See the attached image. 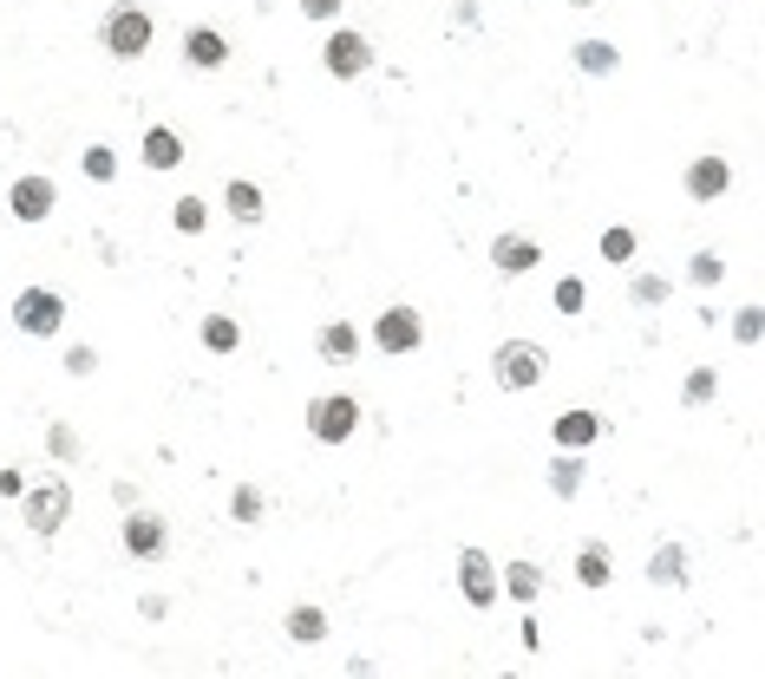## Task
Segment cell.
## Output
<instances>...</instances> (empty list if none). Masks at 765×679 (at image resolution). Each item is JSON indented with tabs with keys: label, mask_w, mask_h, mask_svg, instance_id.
<instances>
[{
	"label": "cell",
	"mask_w": 765,
	"mask_h": 679,
	"mask_svg": "<svg viewBox=\"0 0 765 679\" xmlns=\"http://www.w3.org/2000/svg\"><path fill=\"white\" fill-rule=\"evenodd\" d=\"M138 157H144V170H157V177H164V170H177V164H184V137L170 132V125H151L144 144H138Z\"/></svg>",
	"instance_id": "obj_14"
},
{
	"label": "cell",
	"mask_w": 765,
	"mask_h": 679,
	"mask_svg": "<svg viewBox=\"0 0 765 679\" xmlns=\"http://www.w3.org/2000/svg\"><path fill=\"white\" fill-rule=\"evenodd\" d=\"M66 516H72V490L60 477H46V483L27 490V530H33L40 543H53V536L66 530Z\"/></svg>",
	"instance_id": "obj_5"
},
{
	"label": "cell",
	"mask_w": 765,
	"mask_h": 679,
	"mask_svg": "<svg viewBox=\"0 0 765 679\" xmlns=\"http://www.w3.org/2000/svg\"><path fill=\"white\" fill-rule=\"evenodd\" d=\"M373 60H380V53H373V40H366V33H353V27H341V33H328V46H321V66L334 72V79H366V72H373Z\"/></svg>",
	"instance_id": "obj_7"
},
{
	"label": "cell",
	"mask_w": 765,
	"mask_h": 679,
	"mask_svg": "<svg viewBox=\"0 0 765 679\" xmlns=\"http://www.w3.org/2000/svg\"><path fill=\"white\" fill-rule=\"evenodd\" d=\"M544 262V242H530V236H497L490 242V269L497 274H530Z\"/></svg>",
	"instance_id": "obj_12"
},
{
	"label": "cell",
	"mask_w": 765,
	"mask_h": 679,
	"mask_svg": "<svg viewBox=\"0 0 765 679\" xmlns=\"http://www.w3.org/2000/svg\"><path fill=\"white\" fill-rule=\"evenodd\" d=\"M648 582H654V588H688V549L661 543L654 549V562H648Z\"/></svg>",
	"instance_id": "obj_18"
},
{
	"label": "cell",
	"mask_w": 765,
	"mask_h": 679,
	"mask_svg": "<svg viewBox=\"0 0 765 679\" xmlns=\"http://www.w3.org/2000/svg\"><path fill=\"white\" fill-rule=\"evenodd\" d=\"M314 346H321L328 366H348L353 353H360V327H353V321H328V327L314 334Z\"/></svg>",
	"instance_id": "obj_17"
},
{
	"label": "cell",
	"mask_w": 765,
	"mask_h": 679,
	"mask_svg": "<svg viewBox=\"0 0 765 679\" xmlns=\"http://www.w3.org/2000/svg\"><path fill=\"white\" fill-rule=\"evenodd\" d=\"M13 327L27 340H53L66 327V294L60 288H20L13 294Z\"/></svg>",
	"instance_id": "obj_3"
},
{
	"label": "cell",
	"mask_w": 765,
	"mask_h": 679,
	"mask_svg": "<svg viewBox=\"0 0 765 679\" xmlns=\"http://www.w3.org/2000/svg\"><path fill=\"white\" fill-rule=\"evenodd\" d=\"M550 490H557V497H576V490H582V451H562V458H550Z\"/></svg>",
	"instance_id": "obj_25"
},
{
	"label": "cell",
	"mask_w": 765,
	"mask_h": 679,
	"mask_svg": "<svg viewBox=\"0 0 765 679\" xmlns=\"http://www.w3.org/2000/svg\"><path fill=\"white\" fill-rule=\"evenodd\" d=\"M733 340H740V346L759 340V307H740V314H733Z\"/></svg>",
	"instance_id": "obj_33"
},
{
	"label": "cell",
	"mask_w": 765,
	"mask_h": 679,
	"mask_svg": "<svg viewBox=\"0 0 765 679\" xmlns=\"http://www.w3.org/2000/svg\"><path fill=\"white\" fill-rule=\"evenodd\" d=\"M713 393H720V373H713V366H694L688 386H681V406H713Z\"/></svg>",
	"instance_id": "obj_30"
},
{
	"label": "cell",
	"mask_w": 765,
	"mask_h": 679,
	"mask_svg": "<svg viewBox=\"0 0 765 679\" xmlns=\"http://www.w3.org/2000/svg\"><path fill=\"white\" fill-rule=\"evenodd\" d=\"M353 431H360V399L353 393H321L308 406V438L314 445H348Z\"/></svg>",
	"instance_id": "obj_4"
},
{
	"label": "cell",
	"mask_w": 765,
	"mask_h": 679,
	"mask_svg": "<svg viewBox=\"0 0 765 679\" xmlns=\"http://www.w3.org/2000/svg\"><path fill=\"white\" fill-rule=\"evenodd\" d=\"M550 307H557V314H582V307H589V288H582L576 274H562L557 288H550Z\"/></svg>",
	"instance_id": "obj_31"
},
{
	"label": "cell",
	"mask_w": 765,
	"mask_h": 679,
	"mask_svg": "<svg viewBox=\"0 0 765 679\" xmlns=\"http://www.w3.org/2000/svg\"><path fill=\"white\" fill-rule=\"evenodd\" d=\"M92 366H99V353H92V346H72V353H66V373H72V379H85Z\"/></svg>",
	"instance_id": "obj_34"
},
{
	"label": "cell",
	"mask_w": 765,
	"mask_h": 679,
	"mask_svg": "<svg viewBox=\"0 0 765 679\" xmlns=\"http://www.w3.org/2000/svg\"><path fill=\"white\" fill-rule=\"evenodd\" d=\"M681 190H688L694 203H720V197L733 190V164H726V157H694L688 177H681Z\"/></svg>",
	"instance_id": "obj_11"
},
{
	"label": "cell",
	"mask_w": 765,
	"mask_h": 679,
	"mask_svg": "<svg viewBox=\"0 0 765 679\" xmlns=\"http://www.w3.org/2000/svg\"><path fill=\"white\" fill-rule=\"evenodd\" d=\"M688 281H694V288H720V281H726V255H720V249H694Z\"/></svg>",
	"instance_id": "obj_27"
},
{
	"label": "cell",
	"mask_w": 765,
	"mask_h": 679,
	"mask_svg": "<svg viewBox=\"0 0 765 679\" xmlns=\"http://www.w3.org/2000/svg\"><path fill=\"white\" fill-rule=\"evenodd\" d=\"M79 170H85L92 184H112V177H118V150H112V144H85V157H79Z\"/></svg>",
	"instance_id": "obj_28"
},
{
	"label": "cell",
	"mask_w": 765,
	"mask_h": 679,
	"mask_svg": "<svg viewBox=\"0 0 765 679\" xmlns=\"http://www.w3.org/2000/svg\"><path fill=\"white\" fill-rule=\"evenodd\" d=\"M197 340H204L209 353H216V359H223V353H236V346H242V327H236V321H229V314H209L204 327H197Z\"/></svg>",
	"instance_id": "obj_24"
},
{
	"label": "cell",
	"mask_w": 765,
	"mask_h": 679,
	"mask_svg": "<svg viewBox=\"0 0 765 679\" xmlns=\"http://www.w3.org/2000/svg\"><path fill=\"white\" fill-rule=\"evenodd\" d=\"M576 582H582V588H609V582H616V562H609V549L602 543L576 549Z\"/></svg>",
	"instance_id": "obj_19"
},
{
	"label": "cell",
	"mask_w": 765,
	"mask_h": 679,
	"mask_svg": "<svg viewBox=\"0 0 765 679\" xmlns=\"http://www.w3.org/2000/svg\"><path fill=\"white\" fill-rule=\"evenodd\" d=\"M458 588L472 608H497V568L485 549H458Z\"/></svg>",
	"instance_id": "obj_10"
},
{
	"label": "cell",
	"mask_w": 765,
	"mask_h": 679,
	"mask_svg": "<svg viewBox=\"0 0 765 679\" xmlns=\"http://www.w3.org/2000/svg\"><path fill=\"white\" fill-rule=\"evenodd\" d=\"M596 255H602L609 269H628V262H634V229H628V222H609L602 242H596Z\"/></svg>",
	"instance_id": "obj_23"
},
{
	"label": "cell",
	"mask_w": 765,
	"mask_h": 679,
	"mask_svg": "<svg viewBox=\"0 0 765 679\" xmlns=\"http://www.w3.org/2000/svg\"><path fill=\"white\" fill-rule=\"evenodd\" d=\"M628 294H634V307H661V301H668V281H661V274H634Z\"/></svg>",
	"instance_id": "obj_32"
},
{
	"label": "cell",
	"mask_w": 765,
	"mask_h": 679,
	"mask_svg": "<svg viewBox=\"0 0 765 679\" xmlns=\"http://www.w3.org/2000/svg\"><path fill=\"white\" fill-rule=\"evenodd\" d=\"M569 7H596V0H569Z\"/></svg>",
	"instance_id": "obj_37"
},
{
	"label": "cell",
	"mask_w": 765,
	"mask_h": 679,
	"mask_svg": "<svg viewBox=\"0 0 765 679\" xmlns=\"http://www.w3.org/2000/svg\"><path fill=\"white\" fill-rule=\"evenodd\" d=\"M281 627H288V640H301V647L328 640V614H321V608H308V602H301V608H288V620H281Z\"/></svg>",
	"instance_id": "obj_22"
},
{
	"label": "cell",
	"mask_w": 765,
	"mask_h": 679,
	"mask_svg": "<svg viewBox=\"0 0 765 679\" xmlns=\"http://www.w3.org/2000/svg\"><path fill=\"white\" fill-rule=\"evenodd\" d=\"M544 373H550V353H544L537 340H504V346L490 353V379H497L504 393H530Z\"/></svg>",
	"instance_id": "obj_2"
},
{
	"label": "cell",
	"mask_w": 765,
	"mask_h": 679,
	"mask_svg": "<svg viewBox=\"0 0 765 679\" xmlns=\"http://www.w3.org/2000/svg\"><path fill=\"white\" fill-rule=\"evenodd\" d=\"M223 203H229V216H236V222H242V229H249V222H262V184H249V177H229V184H223Z\"/></svg>",
	"instance_id": "obj_16"
},
{
	"label": "cell",
	"mask_w": 765,
	"mask_h": 679,
	"mask_svg": "<svg viewBox=\"0 0 765 679\" xmlns=\"http://www.w3.org/2000/svg\"><path fill=\"white\" fill-rule=\"evenodd\" d=\"M348 0H301V20H334Z\"/></svg>",
	"instance_id": "obj_35"
},
{
	"label": "cell",
	"mask_w": 765,
	"mask_h": 679,
	"mask_svg": "<svg viewBox=\"0 0 765 679\" xmlns=\"http://www.w3.org/2000/svg\"><path fill=\"white\" fill-rule=\"evenodd\" d=\"M550 438H557V451H589L602 438V418L596 411H562L557 425H550Z\"/></svg>",
	"instance_id": "obj_15"
},
{
	"label": "cell",
	"mask_w": 765,
	"mask_h": 679,
	"mask_svg": "<svg viewBox=\"0 0 765 679\" xmlns=\"http://www.w3.org/2000/svg\"><path fill=\"white\" fill-rule=\"evenodd\" d=\"M184 66H197V72L229 66V40H223L216 27H190V33H184Z\"/></svg>",
	"instance_id": "obj_13"
},
{
	"label": "cell",
	"mask_w": 765,
	"mask_h": 679,
	"mask_svg": "<svg viewBox=\"0 0 765 679\" xmlns=\"http://www.w3.org/2000/svg\"><path fill=\"white\" fill-rule=\"evenodd\" d=\"M497 588H504L510 602H537V595H544V568H537V562H510V568L497 575Z\"/></svg>",
	"instance_id": "obj_20"
},
{
	"label": "cell",
	"mask_w": 765,
	"mask_h": 679,
	"mask_svg": "<svg viewBox=\"0 0 765 679\" xmlns=\"http://www.w3.org/2000/svg\"><path fill=\"white\" fill-rule=\"evenodd\" d=\"M53 458H79V451H72V431H66V425H53Z\"/></svg>",
	"instance_id": "obj_36"
},
{
	"label": "cell",
	"mask_w": 765,
	"mask_h": 679,
	"mask_svg": "<svg viewBox=\"0 0 765 679\" xmlns=\"http://www.w3.org/2000/svg\"><path fill=\"white\" fill-rule=\"evenodd\" d=\"M164 549H170V523H164L157 510H132V516H125V555H132V562H157Z\"/></svg>",
	"instance_id": "obj_8"
},
{
	"label": "cell",
	"mask_w": 765,
	"mask_h": 679,
	"mask_svg": "<svg viewBox=\"0 0 765 679\" xmlns=\"http://www.w3.org/2000/svg\"><path fill=\"white\" fill-rule=\"evenodd\" d=\"M262 510H269V497H262L256 483H236V490H229V523H262Z\"/></svg>",
	"instance_id": "obj_26"
},
{
	"label": "cell",
	"mask_w": 765,
	"mask_h": 679,
	"mask_svg": "<svg viewBox=\"0 0 765 679\" xmlns=\"http://www.w3.org/2000/svg\"><path fill=\"white\" fill-rule=\"evenodd\" d=\"M170 222H177V236H204V229H209V203H204V197H177Z\"/></svg>",
	"instance_id": "obj_29"
},
{
	"label": "cell",
	"mask_w": 765,
	"mask_h": 679,
	"mask_svg": "<svg viewBox=\"0 0 765 679\" xmlns=\"http://www.w3.org/2000/svg\"><path fill=\"white\" fill-rule=\"evenodd\" d=\"M60 203V184L53 177H20L13 190H7V209H13V222H46Z\"/></svg>",
	"instance_id": "obj_9"
},
{
	"label": "cell",
	"mask_w": 765,
	"mask_h": 679,
	"mask_svg": "<svg viewBox=\"0 0 765 679\" xmlns=\"http://www.w3.org/2000/svg\"><path fill=\"white\" fill-rule=\"evenodd\" d=\"M616 66H622V53H616L609 40H576V72H589V79H609Z\"/></svg>",
	"instance_id": "obj_21"
},
{
	"label": "cell",
	"mask_w": 765,
	"mask_h": 679,
	"mask_svg": "<svg viewBox=\"0 0 765 679\" xmlns=\"http://www.w3.org/2000/svg\"><path fill=\"white\" fill-rule=\"evenodd\" d=\"M373 346L380 353H418L425 346V314L418 307H406V301H393V307H380V321H373Z\"/></svg>",
	"instance_id": "obj_6"
},
{
	"label": "cell",
	"mask_w": 765,
	"mask_h": 679,
	"mask_svg": "<svg viewBox=\"0 0 765 679\" xmlns=\"http://www.w3.org/2000/svg\"><path fill=\"white\" fill-rule=\"evenodd\" d=\"M151 40H157V20L144 13L138 0L105 7V20H99V46H105L112 60H144V53H151Z\"/></svg>",
	"instance_id": "obj_1"
}]
</instances>
